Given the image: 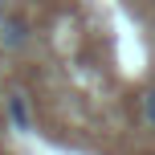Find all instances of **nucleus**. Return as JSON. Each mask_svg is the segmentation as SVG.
<instances>
[{"label":"nucleus","instance_id":"nucleus-2","mask_svg":"<svg viewBox=\"0 0 155 155\" xmlns=\"http://www.w3.org/2000/svg\"><path fill=\"white\" fill-rule=\"evenodd\" d=\"M8 123H12L16 131H33V114H29L25 94H8Z\"/></svg>","mask_w":155,"mask_h":155},{"label":"nucleus","instance_id":"nucleus-1","mask_svg":"<svg viewBox=\"0 0 155 155\" xmlns=\"http://www.w3.org/2000/svg\"><path fill=\"white\" fill-rule=\"evenodd\" d=\"M29 41H33L29 16H21V12H4L0 16V49L4 53H21V49H29Z\"/></svg>","mask_w":155,"mask_h":155},{"label":"nucleus","instance_id":"nucleus-4","mask_svg":"<svg viewBox=\"0 0 155 155\" xmlns=\"http://www.w3.org/2000/svg\"><path fill=\"white\" fill-rule=\"evenodd\" d=\"M0 4H4V0H0Z\"/></svg>","mask_w":155,"mask_h":155},{"label":"nucleus","instance_id":"nucleus-3","mask_svg":"<svg viewBox=\"0 0 155 155\" xmlns=\"http://www.w3.org/2000/svg\"><path fill=\"white\" fill-rule=\"evenodd\" d=\"M139 110H143V123L155 131V86L151 90H143V98H139Z\"/></svg>","mask_w":155,"mask_h":155}]
</instances>
